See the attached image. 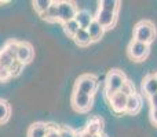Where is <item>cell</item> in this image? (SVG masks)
Instances as JSON below:
<instances>
[{
	"label": "cell",
	"instance_id": "8992f818",
	"mask_svg": "<svg viewBox=\"0 0 157 137\" xmlns=\"http://www.w3.org/2000/svg\"><path fill=\"white\" fill-rule=\"evenodd\" d=\"M149 51H150V45L139 43V41H135V40L131 41L130 47H128V55H130L131 59L136 60V62L144 60L149 55Z\"/></svg>",
	"mask_w": 157,
	"mask_h": 137
},
{
	"label": "cell",
	"instance_id": "6da1fadb",
	"mask_svg": "<svg viewBox=\"0 0 157 137\" xmlns=\"http://www.w3.org/2000/svg\"><path fill=\"white\" fill-rule=\"evenodd\" d=\"M156 37V29L155 25L150 21H141L139 23H136L135 29H134V40L139 41L150 45L153 40Z\"/></svg>",
	"mask_w": 157,
	"mask_h": 137
},
{
	"label": "cell",
	"instance_id": "d4e9b609",
	"mask_svg": "<svg viewBox=\"0 0 157 137\" xmlns=\"http://www.w3.org/2000/svg\"><path fill=\"white\" fill-rule=\"evenodd\" d=\"M120 92L121 93H124L125 96H131V95H134L135 93V89H134V85L130 82V81H125L124 84H123V86H121V89H120Z\"/></svg>",
	"mask_w": 157,
	"mask_h": 137
},
{
	"label": "cell",
	"instance_id": "277c9868",
	"mask_svg": "<svg viewBox=\"0 0 157 137\" xmlns=\"http://www.w3.org/2000/svg\"><path fill=\"white\" fill-rule=\"evenodd\" d=\"M97 88H98V80L91 74L81 75L76 81V91L83 92V93L92 95V96H94Z\"/></svg>",
	"mask_w": 157,
	"mask_h": 137
},
{
	"label": "cell",
	"instance_id": "1f68e13d",
	"mask_svg": "<svg viewBox=\"0 0 157 137\" xmlns=\"http://www.w3.org/2000/svg\"><path fill=\"white\" fill-rule=\"evenodd\" d=\"M155 75H156V80H157V73H156V74H155Z\"/></svg>",
	"mask_w": 157,
	"mask_h": 137
},
{
	"label": "cell",
	"instance_id": "ba28073f",
	"mask_svg": "<svg viewBox=\"0 0 157 137\" xmlns=\"http://www.w3.org/2000/svg\"><path fill=\"white\" fill-rule=\"evenodd\" d=\"M116 19H117V14L108 13V11H102V10L98 11L97 16H95V21H97L105 30L113 27L114 23H116Z\"/></svg>",
	"mask_w": 157,
	"mask_h": 137
},
{
	"label": "cell",
	"instance_id": "83f0119b",
	"mask_svg": "<svg viewBox=\"0 0 157 137\" xmlns=\"http://www.w3.org/2000/svg\"><path fill=\"white\" fill-rule=\"evenodd\" d=\"M10 77H11V74H10V71H8V69L0 66V81L4 82V81H7Z\"/></svg>",
	"mask_w": 157,
	"mask_h": 137
},
{
	"label": "cell",
	"instance_id": "7402d4cb",
	"mask_svg": "<svg viewBox=\"0 0 157 137\" xmlns=\"http://www.w3.org/2000/svg\"><path fill=\"white\" fill-rule=\"evenodd\" d=\"M14 60H15V59H14L10 54H7L4 49H2V51H0V66H2V67L8 69L11 65H13Z\"/></svg>",
	"mask_w": 157,
	"mask_h": 137
},
{
	"label": "cell",
	"instance_id": "7c38bea8",
	"mask_svg": "<svg viewBox=\"0 0 157 137\" xmlns=\"http://www.w3.org/2000/svg\"><path fill=\"white\" fill-rule=\"evenodd\" d=\"M103 130V121L98 117L90 119V122L87 124V128L84 129V132L88 135H102Z\"/></svg>",
	"mask_w": 157,
	"mask_h": 137
},
{
	"label": "cell",
	"instance_id": "603a6c76",
	"mask_svg": "<svg viewBox=\"0 0 157 137\" xmlns=\"http://www.w3.org/2000/svg\"><path fill=\"white\" fill-rule=\"evenodd\" d=\"M18 45L19 43H17V41H8L7 44L4 45V51L7 52V54H10L11 56L14 58V59H17V51H18Z\"/></svg>",
	"mask_w": 157,
	"mask_h": 137
},
{
	"label": "cell",
	"instance_id": "ac0fdd59",
	"mask_svg": "<svg viewBox=\"0 0 157 137\" xmlns=\"http://www.w3.org/2000/svg\"><path fill=\"white\" fill-rule=\"evenodd\" d=\"M119 8H120V2H117V0H102L99 3V10L102 11L117 14Z\"/></svg>",
	"mask_w": 157,
	"mask_h": 137
},
{
	"label": "cell",
	"instance_id": "e0dca14e",
	"mask_svg": "<svg viewBox=\"0 0 157 137\" xmlns=\"http://www.w3.org/2000/svg\"><path fill=\"white\" fill-rule=\"evenodd\" d=\"M73 40H75V43H76L77 45H80V47H87V45H90V44L92 43L91 37H90L88 32H87L86 29L78 30V32L76 33V36L73 37Z\"/></svg>",
	"mask_w": 157,
	"mask_h": 137
},
{
	"label": "cell",
	"instance_id": "5b68a950",
	"mask_svg": "<svg viewBox=\"0 0 157 137\" xmlns=\"http://www.w3.org/2000/svg\"><path fill=\"white\" fill-rule=\"evenodd\" d=\"M76 5L72 2H58V21L61 23L73 21L77 14Z\"/></svg>",
	"mask_w": 157,
	"mask_h": 137
},
{
	"label": "cell",
	"instance_id": "4fadbf2b",
	"mask_svg": "<svg viewBox=\"0 0 157 137\" xmlns=\"http://www.w3.org/2000/svg\"><path fill=\"white\" fill-rule=\"evenodd\" d=\"M47 130H48V125L47 124L36 122V124L30 125L29 130H28V137H46Z\"/></svg>",
	"mask_w": 157,
	"mask_h": 137
},
{
	"label": "cell",
	"instance_id": "7a4b0ae2",
	"mask_svg": "<svg viewBox=\"0 0 157 137\" xmlns=\"http://www.w3.org/2000/svg\"><path fill=\"white\" fill-rule=\"evenodd\" d=\"M127 81L125 78V74L120 70H112L109 71L108 77H106V88H105V93H106V97L110 99L114 93L120 92L121 89L123 84Z\"/></svg>",
	"mask_w": 157,
	"mask_h": 137
},
{
	"label": "cell",
	"instance_id": "52a82bcc",
	"mask_svg": "<svg viewBox=\"0 0 157 137\" xmlns=\"http://www.w3.org/2000/svg\"><path fill=\"white\" fill-rule=\"evenodd\" d=\"M127 100H128V96H125V95L121 93V92H117V93H114L113 96L109 99L112 110H113L114 113H117V114L125 113V107H127Z\"/></svg>",
	"mask_w": 157,
	"mask_h": 137
},
{
	"label": "cell",
	"instance_id": "9a60e30c",
	"mask_svg": "<svg viewBox=\"0 0 157 137\" xmlns=\"http://www.w3.org/2000/svg\"><path fill=\"white\" fill-rule=\"evenodd\" d=\"M87 32H88L90 37H91V41H98L103 36L105 29H103V27L101 26V25L98 23V22L95 21V18H94V21L91 22V25L87 27Z\"/></svg>",
	"mask_w": 157,
	"mask_h": 137
},
{
	"label": "cell",
	"instance_id": "ffe728a7",
	"mask_svg": "<svg viewBox=\"0 0 157 137\" xmlns=\"http://www.w3.org/2000/svg\"><path fill=\"white\" fill-rule=\"evenodd\" d=\"M10 118V106L6 100L0 99V124H4Z\"/></svg>",
	"mask_w": 157,
	"mask_h": 137
},
{
	"label": "cell",
	"instance_id": "4dcf8cb0",
	"mask_svg": "<svg viewBox=\"0 0 157 137\" xmlns=\"http://www.w3.org/2000/svg\"><path fill=\"white\" fill-rule=\"evenodd\" d=\"M77 137H105L103 135H88V133H86V132H81V133H78Z\"/></svg>",
	"mask_w": 157,
	"mask_h": 137
},
{
	"label": "cell",
	"instance_id": "9c48e42d",
	"mask_svg": "<svg viewBox=\"0 0 157 137\" xmlns=\"http://www.w3.org/2000/svg\"><path fill=\"white\" fill-rule=\"evenodd\" d=\"M33 59V48L29 43H19L17 51V60L22 65H26Z\"/></svg>",
	"mask_w": 157,
	"mask_h": 137
},
{
	"label": "cell",
	"instance_id": "2e32d148",
	"mask_svg": "<svg viewBox=\"0 0 157 137\" xmlns=\"http://www.w3.org/2000/svg\"><path fill=\"white\" fill-rule=\"evenodd\" d=\"M41 18L47 22H58V2H52L50 8L44 14H41Z\"/></svg>",
	"mask_w": 157,
	"mask_h": 137
},
{
	"label": "cell",
	"instance_id": "f1b7e54d",
	"mask_svg": "<svg viewBox=\"0 0 157 137\" xmlns=\"http://www.w3.org/2000/svg\"><path fill=\"white\" fill-rule=\"evenodd\" d=\"M149 102H150V106H152V108H157V93L152 95V96H149Z\"/></svg>",
	"mask_w": 157,
	"mask_h": 137
},
{
	"label": "cell",
	"instance_id": "d6986e66",
	"mask_svg": "<svg viewBox=\"0 0 157 137\" xmlns=\"http://www.w3.org/2000/svg\"><path fill=\"white\" fill-rule=\"evenodd\" d=\"M62 27H63V32L66 33V34L69 36V37L73 38L75 36H76V33L80 30V26H78V23L76 21H69V22H65V23H62Z\"/></svg>",
	"mask_w": 157,
	"mask_h": 137
},
{
	"label": "cell",
	"instance_id": "30bf717a",
	"mask_svg": "<svg viewBox=\"0 0 157 137\" xmlns=\"http://www.w3.org/2000/svg\"><path fill=\"white\" fill-rule=\"evenodd\" d=\"M75 21L78 23V26H80V29H86L91 25V22L94 21V16L90 14V11L87 10H78L77 14H76V18H75Z\"/></svg>",
	"mask_w": 157,
	"mask_h": 137
},
{
	"label": "cell",
	"instance_id": "cb8c5ba5",
	"mask_svg": "<svg viewBox=\"0 0 157 137\" xmlns=\"http://www.w3.org/2000/svg\"><path fill=\"white\" fill-rule=\"evenodd\" d=\"M22 67H24V65H22V63H19L17 59L14 60V62H13V65H11L10 67H8V71H10L11 77H15V75H18L19 73H21Z\"/></svg>",
	"mask_w": 157,
	"mask_h": 137
},
{
	"label": "cell",
	"instance_id": "3957f363",
	"mask_svg": "<svg viewBox=\"0 0 157 137\" xmlns=\"http://www.w3.org/2000/svg\"><path fill=\"white\" fill-rule=\"evenodd\" d=\"M92 103H94L92 95H87L78 91H75V93L72 95V106L78 113H87L92 107Z\"/></svg>",
	"mask_w": 157,
	"mask_h": 137
},
{
	"label": "cell",
	"instance_id": "5bb4252c",
	"mask_svg": "<svg viewBox=\"0 0 157 137\" xmlns=\"http://www.w3.org/2000/svg\"><path fill=\"white\" fill-rule=\"evenodd\" d=\"M142 88L146 92L147 96H152V95L157 93V80L155 74H149L145 77L144 82H142Z\"/></svg>",
	"mask_w": 157,
	"mask_h": 137
},
{
	"label": "cell",
	"instance_id": "484cf974",
	"mask_svg": "<svg viewBox=\"0 0 157 137\" xmlns=\"http://www.w3.org/2000/svg\"><path fill=\"white\" fill-rule=\"evenodd\" d=\"M59 137H77V135L71 129V128L61 126L59 128Z\"/></svg>",
	"mask_w": 157,
	"mask_h": 137
},
{
	"label": "cell",
	"instance_id": "f546056e",
	"mask_svg": "<svg viewBox=\"0 0 157 137\" xmlns=\"http://www.w3.org/2000/svg\"><path fill=\"white\" fill-rule=\"evenodd\" d=\"M150 118H152V122L157 126V108H152L150 111Z\"/></svg>",
	"mask_w": 157,
	"mask_h": 137
},
{
	"label": "cell",
	"instance_id": "44dd1931",
	"mask_svg": "<svg viewBox=\"0 0 157 137\" xmlns=\"http://www.w3.org/2000/svg\"><path fill=\"white\" fill-rule=\"evenodd\" d=\"M51 4H52L51 0H36V2H33V7H35V10L37 11L40 15L46 13Z\"/></svg>",
	"mask_w": 157,
	"mask_h": 137
},
{
	"label": "cell",
	"instance_id": "8fae6325",
	"mask_svg": "<svg viewBox=\"0 0 157 137\" xmlns=\"http://www.w3.org/2000/svg\"><path fill=\"white\" fill-rule=\"evenodd\" d=\"M142 107V100H141V96L136 93L131 95L128 96V100H127V107H125V113L127 114H136Z\"/></svg>",
	"mask_w": 157,
	"mask_h": 137
},
{
	"label": "cell",
	"instance_id": "4316f807",
	"mask_svg": "<svg viewBox=\"0 0 157 137\" xmlns=\"http://www.w3.org/2000/svg\"><path fill=\"white\" fill-rule=\"evenodd\" d=\"M46 137H59V128L54 126V125H48V130H47Z\"/></svg>",
	"mask_w": 157,
	"mask_h": 137
}]
</instances>
